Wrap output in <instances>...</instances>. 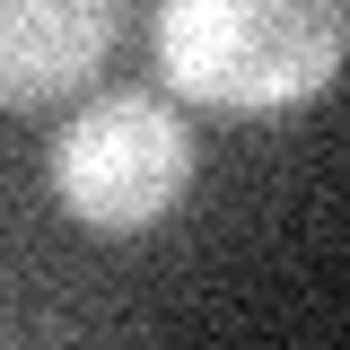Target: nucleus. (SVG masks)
I'll return each mask as SVG.
<instances>
[{"mask_svg":"<svg viewBox=\"0 0 350 350\" xmlns=\"http://www.w3.org/2000/svg\"><path fill=\"white\" fill-rule=\"evenodd\" d=\"M350 0H158L175 96L219 114H289L342 79Z\"/></svg>","mask_w":350,"mask_h":350,"instance_id":"1","label":"nucleus"},{"mask_svg":"<svg viewBox=\"0 0 350 350\" xmlns=\"http://www.w3.org/2000/svg\"><path fill=\"white\" fill-rule=\"evenodd\" d=\"M53 202L96 237H140L193 193V131L149 88H105L53 131Z\"/></svg>","mask_w":350,"mask_h":350,"instance_id":"2","label":"nucleus"},{"mask_svg":"<svg viewBox=\"0 0 350 350\" xmlns=\"http://www.w3.org/2000/svg\"><path fill=\"white\" fill-rule=\"evenodd\" d=\"M114 44V0H0V105H53L88 88Z\"/></svg>","mask_w":350,"mask_h":350,"instance_id":"3","label":"nucleus"}]
</instances>
